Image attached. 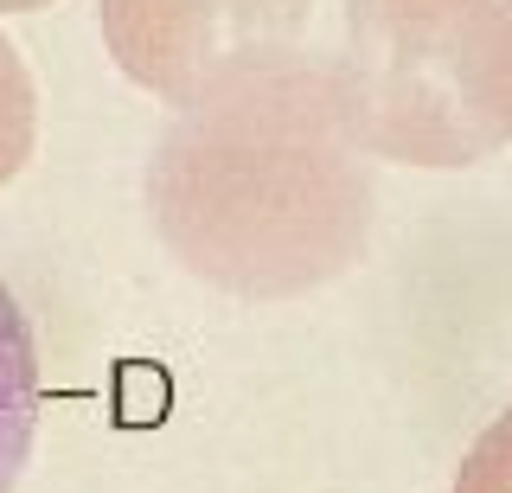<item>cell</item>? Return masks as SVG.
<instances>
[{
  "mask_svg": "<svg viewBox=\"0 0 512 493\" xmlns=\"http://www.w3.org/2000/svg\"><path fill=\"white\" fill-rule=\"evenodd\" d=\"M39 436V346L13 289L0 282V493L20 487Z\"/></svg>",
  "mask_w": 512,
  "mask_h": 493,
  "instance_id": "obj_1",
  "label": "cell"
},
{
  "mask_svg": "<svg viewBox=\"0 0 512 493\" xmlns=\"http://www.w3.org/2000/svg\"><path fill=\"white\" fill-rule=\"evenodd\" d=\"M461 493H512V429H500L493 442H480V455L461 474Z\"/></svg>",
  "mask_w": 512,
  "mask_h": 493,
  "instance_id": "obj_2",
  "label": "cell"
}]
</instances>
